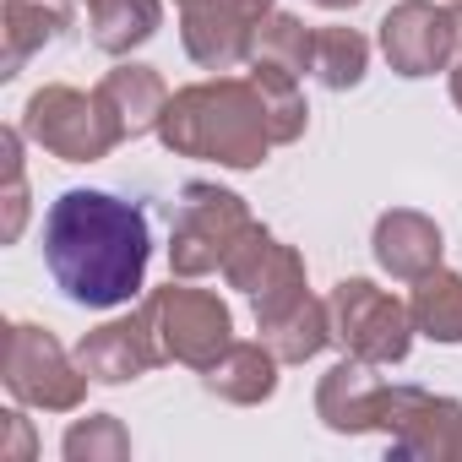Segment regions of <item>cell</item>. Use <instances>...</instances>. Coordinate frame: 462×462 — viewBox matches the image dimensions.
<instances>
[{"label": "cell", "instance_id": "d6986e66", "mask_svg": "<svg viewBox=\"0 0 462 462\" xmlns=\"http://www.w3.org/2000/svg\"><path fill=\"white\" fill-rule=\"evenodd\" d=\"M262 343H267L283 365H305V359H316V354L332 343V310H327V300L305 294L294 310H283L273 327H262Z\"/></svg>", "mask_w": 462, "mask_h": 462}, {"label": "cell", "instance_id": "f1b7e54d", "mask_svg": "<svg viewBox=\"0 0 462 462\" xmlns=\"http://www.w3.org/2000/svg\"><path fill=\"white\" fill-rule=\"evenodd\" d=\"M451 6H462V0H451Z\"/></svg>", "mask_w": 462, "mask_h": 462}, {"label": "cell", "instance_id": "7c38bea8", "mask_svg": "<svg viewBox=\"0 0 462 462\" xmlns=\"http://www.w3.org/2000/svg\"><path fill=\"white\" fill-rule=\"evenodd\" d=\"M77 365H82L88 381H98V386H125V381H142L147 370L169 365V359H163V348H158L147 316L136 310V316H120V321H104L98 332H88V337L77 343Z\"/></svg>", "mask_w": 462, "mask_h": 462}, {"label": "cell", "instance_id": "8992f818", "mask_svg": "<svg viewBox=\"0 0 462 462\" xmlns=\"http://www.w3.org/2000/svg\"><path fill=\"white\" fill-rule=\"evenodd\" d=\"M6 392L23 408H44V413H77L88 402V370L77 365V354L60 348L55 332L33 327V321H12L6 327Z\"/></svg>", "mask_w": 462, "mask_h": 462}, {"label": "cell", "instance_id": "8fae6325", "mask_svg": "<svg viewBox=\"0 0 462 462\" xmlns=\"http://www.w3.org/2000/svg\"><path fill=\"white\" fill-rule=\"evenodd\" d=\"M462 50V23L457 6H435V0H397L381 17V55L397 77H435L451 71Z\"/></svg>", "mask_w": 462, "mask_h": 462}, {"label": "cell", "instance_id": "7402d4cb", "mask_svg": "<svg viewBox=\"0 0 462 462\" xmlns=\"http://www.w3.org/2000/svg\"><path fill=\"white\" fill-rule=\"evenodd\" d=\"M316 82L332 88V93H348L365 82L370 71V39L359 28H321L316 33V60H310Z\"/></svg>", "mask_w": 462, "mask_h": 462}, {"label": "cell", "instance_id": "ac0fdd59", "mask_svg": "<svg viewBox=\"0 0 462 462\" xmlns=\"http://www.w3.org/2000/svg\"><path fill=\"white\" fill-rule=\"evenodd\" d=\"M77 6L88 12L93 44L115 60H125L163 28V0H77Z\"/></svg>", "mask_w": 462, "mask_h": 462}, {"label": "cell", "instance_id": "4fadbf2b", "mask_svg": "<svg viewBox=\"0 0 462 462\" xmlns=\"http://www.w3.org/2000/svg\"><path fill=\"white\" fill-rule=\"evenodd\" d=\"M375 262H381V273H392L397 283H419L424 273H435L440 267V256H446V240H440V223L435 217H424V212H413V207H392V212H381L375 217Z\"/></svg>", "mask_w": 462, "mask_h": 462}, {"label": "cell", "instance_id": "44dd1931", "mask_svg": "<svg viewBox=\"0 0 462 462\" xmlns=\"http://www.w3.org/2000/svg\"><path fill=\"white\" fill-rule=\"evenodd\" d=\"M251 82H256V93H262L273 147L300 142V136H305V125H310V109H305L300 77H294V71H283V66H262V60H251Z\"/></svg>", "mask_w": 462, "mask_h": 462}, {"label": "cell", "instance_id": "ba28073f", "mask_svg": "<svg viewBox=\"0 0 462 462\" xmlns=\"http://www.w3.org/2000/svg\"><path fill=\"white\" fill-rule=\"evenodd\" d=\"M375 430L397 462H462V402L424 386H381Z\"/></svg>", "mask_w": 462, "mask_h": 462}, {"label": "cell", "instance_id": "7a4b0ae2", "mask_svg": "<svg viewBox=\"0 0 462 462\" xmlns=\"http://www.w3.org/2000/svg\"><path fill=\"white\" fill-rule=\"evenodd\" d=\"M158 142L174 158H212L223 169H262L273 131L251 77H212L169 93L158 115Z\"/></svg>", "mask_w": 462, "mask_h": 462}, {"label": "cell", "instance_id": "83f0119b", "mask_svg": "<svg viewBox=\"0 0 462 462\" xmlns=\"http://www.w3.org/2000/svg\"><path fill=\"white\" fill-rule=\"evenodd\" d=\"M457 23H462V6H457ZM457 55H462V50H457Z\"/></svg>", "mask_w": 462, "mask_h": 462}, {"label": "cell", "instance_id": "603a6c76", "mask_svg": "<svg viewBox=\"0 0 462 462\" xmlns=\"http://www.w3.org/2000/svg\"><path fill=\"white\" fill-rule=\"evenodd\" d=\"M251 60H262V66H283V71L300 77V71H310V60H316V33H310L300 17H289V12H267L262 28H256Z\"/></svg>", "mask_w": 462, "mask_h": 462}, {"label": "cell", "instance_id": "3957f363", "mask_svg": "<svg viewBox=\"0 0 462 462\" xmlns=\"http://www.w3.org/2000/svg\"><path fill=\"white\" fill-rule=\"evenodd\" d=\"M251 207L245 196L223 190L212 180H190L180 185V201H174V223H169V267L174 278H207V273H223L228 251L245 240L251 228Z\"/></svg>", "mask_w": 462, "mask_h": 462}, {"label": "cell", "instance_id": "484cf974", "mask_svg": "<svg viewBox=\"0 0 462 462\" xmlns=\"http://www.w3.org/2000/svg\"><path fill=\"white\" fill-rule=\"evenodd\" d=\"M451 104H457V109H462V55H457V60H451Z\"/></svg>", "mask_w": 462, "mask_h": 462}, {"label": "cell", "instance_id": "d4e9b609", "mask_svg": "<svg viewBox=\"0 0 462 462\" xmlns=\"http://www.w3.org/2000/svg\"><path fill=\"white\" fill-rule=\"evenodd\" d=\"M39 451V435H33V419H23L17 408L6 413V440H0V462H28Z\"/></svg>", "mask_w": 462, "mask_h": 462}, {"label": "cell", "instance_id": "9c48e42d", "mask_svg": "<svg viewBox=\"0 0 462 462\" xmlns=\"http://www.w3.org/2000/svg\"><path fill=\"white\" fill-rule=\"evenodd\" d=\"M223 283L240 289V294H251L256 327H273L283 310H294V305L310 294V289H305V256H300L294 245H283L273 228H262V223H251L245 240L228 251Z\"/></svg>", "mask_w": 462, "mask_h": 462}, {"label": "cell", "instance_id": "9a60e30c", "mask_svg": "<svg viewBox=\"0 0 462 462\" xmlns=\"http://www.w3.org/2000/svg\"><path fill=\"white\" fill-rule=\"evenodd\" d=\"M93 93H98V104L109 109L115 131H120L125 142H136V136L158 131V115H163V104H169L163 77H158L152 66H136V60H120V66H115Z\"/></svg>", "mask_w": 462, "mask_h": 462}, {"label": "cell", "instance_id": "2e32d148", "mask_svg": "<svg viewBox=\"0 0 462 462\" xmlns=\"http://www.w3.org/2000/svg\"><path fill=\"white\" fill-rule=\"evenodd\" d=\"M278 354L267 343H228L207 370H201V386L223 402H235V408H256L278 392Z\"/></svg>", "mask_w": 462, "mask_h": 462}, {"label": "cell", "instance_id": "6da1fadb", "mask_svg": "<svg viewBox=\"0 0 462 462\" xmlns=\"http://www.w3.org/2000/svg\"><path fill=\"white\" fill-rule=\"evenodd\" d=\"M44 262L55 289L82 310H120L147 289V212L109 190H66L44 212Z\"/></svg>", "mask_w": 462, "mask_h": 462}, {"label": "cell", "instance_id": "52a82bcc", "mask_svg": "<svg viewBox=\"0 0 462 462\" xmlns=\"http://www.w3.org/2000/svg\"><path fill=\"white\" fill-rule=\"evenodd\" d=\"M332 310V343L354 359H370V365H402L408 348H413V310L375 289L370 278H343L327 300Z\"/></svg>", "mask_w": 462, "mask_h": 462}, {"label": "cell", "instance_id": "5bb4252c", "mask_svg": "<svg viewBox=\"0 0 462 462\" xmlns=\"http://www.w3.org/2000/svg\"><path fill=\"white\" fill-rule=\"evenodd\" d=\"M375 370H381V365L343 354V359L321 375V386H316V419H321L332 435H370V430H375V402H381V386H386Z\"/></svg>", "mask_w": 462, "mask_h": 462}, {"label": "cell", "instance_id": "30bf717a", "mask_svg": "<svg viewBox=\"0 0 462 462\" xmlns=\"http://www.w3.org/2000/svg\"><path fill=\"white\" fill-rule=\"evenodd\" d=\"M180 6V44L201 71H235L251 60L256 28L278 0H174Z\"/></svg>", "mask_w": 462, "mask_h": 462}, {"label": "cell", "instance_id": "5b68a950", "mask_svg": "<svg viewBox=\"0 0 462 462\" xmlns=\"http://www.w3.org/2000/svg\"><path fill=\"white\" fill-rule=\"evenodd\" d=\"M23 131L33 147H44L50 158L60 163H98L109 158L125 136L115 131L109 109L98 104V93H82V88H66V82H50L28 98L23 109Z\"/></svg>", "mask_w": 462, "mask_h": 462}, {"label": "cell", "instance_id": "ffe728a7", "mask_svg": "<svg viewBox=\"0 0 462 462\" xmlns=\"http://www.w3.org/2000/svg\"><path fill=\"white\" fill-rule=\"evenodd\" d=\"M408 310H413V327H419L430 343H446V348L462 343V278H457V273H446V267L424 273V278L413 283Z\"/></svg>", "mask_w": 462, "mask_h": 462}, {"label": "cell", "instance_id": "277c9868", "mask_svg": "<svg viewBox=\"0 0 462 462\" xmlns=\"http://www.w3.org/2000/svg\"><path fill=\"white\" fill-rule=\"evenodd\" d=\"M142 316H147L163 359L190 365V370H207L235 343V316H228V305L212 289H190V278H180L169 289H147Z\"/></svg>", "mask_w": 462, "mask_h": 462}, {"label": "cell", "instance_id": "4316f807", "mask_svg": "<svg viewBox=\"0 0 462 462\" xmlns=\"http://www.w3.org/2000/svg\"><path fill=\"white\" fill-rule=\"evenodd\" d=\"M310 6H327V12H354L359 0H310Z\"/></svg>", "mask_w": 462, "mask_h": 462}, {"label": "cell", "instance_id": "e0dca14e", "mask_svg": "<svg viewBox=\"0 0 462 462\" xmlns=\"http://www.w3.org/2000/svg\"><path fill=\"white\" fill-rule=\"evenodd\" d=\"M71 6L77 0H6V12H0V77H17L28 66V55H39L44 44H55L66 28H71Z\"/></svg>", "mask_w": 462, "mask_h": 462}, {"label": "cell", "instance_id": "cb8c5ba5", "mask_svg": "<svg viewBox=\"0 0 462 462\" xmlns=\"http://www.w3.org/2000/svg\"><path fill=\"white\" fill-rule=\"evenodd\" d=\"M60 451H66V462H125L131 435H125V424L115 413H88V419H77L66 430Z\"/></svg>", "mask_w": 462, "mask_h": 462}]
</instances>
